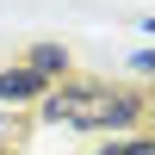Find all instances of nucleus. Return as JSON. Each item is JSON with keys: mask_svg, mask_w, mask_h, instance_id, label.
Wrapping results in <instances>:
<instances>
[{"mask_svg": "<svg viewBox=\"0 0 155 155\" xmlns=\"http://www.w3.org/2000/svg\"><path fill=\"white\" fill-rule=\"evenodd\" d=\"M62 62H68V56H62L56 44H37V50H31V62H25V68H31V74H44V81H50V74H62Z\"/></svg>", "mask_w": 155, "mask_h": 155, "instance_id": "7ed1b4c3", "label": "nucleus"}, {"mask_svg": "<svg viewBox=\"0 0 155 155\" xmlns=\"http://www.w3.org/2000/svg\"><path fill=\"white\" fill-rule=\"evenodd\" d=\"M6 143H12V118L0 112V149H6Z\"/></svg>", "mask_w": 155, "mask_h": 155, "instance_id": "39448f33", "label": "nucleus"}, {"mask_svg": "<svg viewBox=\"0 0 155 155\" xmlns=\"http://www.w3.org/2000/svg\"><path fill=\"white\" fill-rule=\"evenodd\" d=\"M99 155H155V143L137 137V143H112V149H99Z\"/></svg>", "mask_w": 155, "mask_h": 155, "instance_id": "20e7f679", "label": "nucleus"}, {"mask_svg": "<svg viewBox=\"0 0 155 155\" xmlns=\"http://www.w3.org/2000/svg\"><path fill=\"white\" fill-rule=\"evenodd\" d=\"M44 112L56 124H74V130H124V124H137L143 106H137V93L106 87V81H62L44 99Z\"/></svg>", "mask_w": 155, "mask_h": 155, "instance_id": "f257e3e1", "label": "nucleus"}, {"mask_svg": "<svg viewBox=\"0 0 155 155\" xmlns=\"http://www.w3.org/2000/svg\"><path fill=\"white\" fill-rule=\"evenodd\" d=\"M37 87H44V74H31V68H6L0 74V99H31Z\"/></svg>", "mask_w": 155, "mask_h": 155, "instance_id": "f03ea898", "label": "nucleus"}]
</instances>
